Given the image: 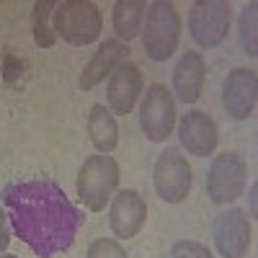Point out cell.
<instances>
[{"instance_id":"obj_12","label":"cell","mask_w":258,"mask_h":258,"mask_svg":"<svg viewBox=\"0 0 258 258\" xmlns=\"http://www.w3.org/2000/svg\"><path fill=\"white\" fill-rule=\"evenodd\" d=\"M178 140L186 147L188 155H197V158H207L217 150V124L207 111H188L183 114L181 124H178Z\"/></svg>"},{"instance_id":"obj_23","label":"cell","mask_w":258,"mask_h":258,"mask_svg":"<svg viewBox=\"0 0 258 258\" xmlns=\"http://www.w3.org/2000/svg\"><path fill=\"white\" fill-rule=\"evenodd\" d=\"M11 243V230H8V217H6V212L0 209V253H6Z\"/></svg>"},{"instance_id":"obj_3","label":"cell","mask_w":258,"mask_h":258,"mask_svg":"<svg viewBox=\"0 0 258 258\" xmlns=\"http://www.w3.org/2000/svg\"><path fill=\"white\" fill-rule=\"evenodd\" d=\"M181 41V16L173 3L155 0L145 11V34H142V47L150 59L165 62L173 57Z\"/></svg>"},{"instance_id":"obj_25","label":"cell","mask_w":258,"mask_h":258,"mask_svg":"<svg viewBox=\"0 0 258 258\" xmlns=\"http://www.w3.org/2000/svg\"><path fill=\"white\" fill-rule=\"evenodd\" d=\"M0 258H18V255H13V253H0Z\"/></svg>"},{"instance_id":"obj_16","label":"cell","mask_w":258,"mask_h":258,"mask_svg":"<svg viewBox=\"0 0 258 258\" xmlns=\"http://www.w3.org/2000/svg\"><path fill=\"white\" fill-rule=\"evenodd\" d=\"M88 135H91L93 147L98 150L101 155H109V153H114V150H116V145H119V126H116L114 114L106 109V106H101V103L91 106Z\"/></svg>"},{"instance_id":"obj_1","label":"cell","mask_w":258,"mask_h":258,"mask_svg":"<svg viewBox=\"0 0 258 258\" xmlns=\"http://www.w3.org/2000/svg\"><path fill=\"white\" fill-rule=\"evenodd\" d=\"M3 204L13 232L39 258L64 253L75 243V235L85 220L68 194L49 178L8 183Z\"/></svg>"},{"instance_id":"obj_24","label":"cell","mask_w":258,"mask_h":258,"mask_svg":"<svg viewBox=\"0 0 258 258\" xmlns=\"http://www.w3.org/2000/svg\"><path fill=\"white\" fill-rule=\"evenodd\" d=\"M255 194H258V186L253 183L250 186V214H253V217H255Z\"/></svg>"},{"instance_id":"obj_4","label":"cell","mask_w":258,"mask_h":258,"mask_svg":"<svg viewBox=\"0 0 258 258\" xmlns=\"http://www.w3.org/2000/svg\"><path fill=\"white\" fill-rule=\"evenodd\" d=\"M119 186V165L111 155H91L78 170V197L91 212H103Z\"/></svg>"},{"instance_id":"obj_17","label":"cell","mask_w":258,"mask_h":258,"mask_svg":"<svg viewBox=\"0 0 258 258\" xmlns=\"http://www.w3.org/2000/svg\"><path fill=\"white\" fill-rule=\"evenodd\" d=\"M147 6L142 0H119L114 3V31L119 41H132L142 31V21H145Z\"/></svg>"},{"instance_id":"obj_20","label":"cell","mask_w":258,"mask_h":258,"mask_svg":"<svg viewBox=\"0 0 258 258\" xmlns=\"http://www.w3.org/2000/svg\"><path fill=\"white\" fill-rule=\"evenodd\" d=\"M88 258H129V255H126V250H124L116 240H111V238H98V240L91 243Z\"/></svg>"},{"instance_id":"obj_21","label":"cell","mask_w":258,"mask_h":258,"mask_svg":"<svg viewBox=\"0 0 258 258\" xmlns=\"http://www.w3.org/2000/svg\"><path fill=\"white\" fill-rule=\"evenodd\" d=\"M170 253H173V255H183V258H212L207 245L194 243V240H178L173 248H170Z\"/></svg>"},{"instance_id":"obj_22","label":"cell","mask_w":258,"mask_h":258,"mask_svg":"<svg viewBox=\"0 0 258 258\" xmlns=\"http://www.w3.org/2000/svg\"><path fill=\"white\" fill-rule=\"evenodd\" d=\"M21 75H24V62L13 54H6L3 57V80L8 85H16L21 80Z\"/></svg>"},{"instance_id":"obj_10","label":"cell","mask_w":258,"mask_h":258,"mask_svg":"<svg viewBox=\"0 0 258 258\" xmlns=\"http://www.w3.org/2000/svg\"><path fill=\"white\" fill-rule=\"evenodd\" d=\"M258 101V78L255 70L235 68L222 85V103L232 119H250Z\"/></svg>"},{"instance_id":"obj_2","label":"cell","mask_w":258,"mask_h":258,"mask_svg":"<svg viewBox=\"0 0 258 258\" xmlns=\"http://www.w3.org/2000/svg\"><path fill=\"white\" fill-rule=\"evenodd\" d=\"M52 26L54 34L62 36L73 47H88L98 41L103 31V16L96 3L88 0H64L57 3L52 13Z\"/></svg>"},{"instance_id":"obj_13","label":"cell","mask_w":258,"mask_h":258,"mask_svg":"<svg viewBox=\"0 0 258 258\" xmlns=\"http://www.w3.org/2000/svg\"><path fill=\"white\" fill-rule=\"evenodd\" d=\"M142 93V73L137 64L132 62H121L119 68L109 75V88H106V96H109V111L126 116L135 109V103Z\"/></svg>"},{"instance_id":"obj_11","label":"cell","mask_w":258,"mask_h":258,"mask_svg":"<svg viewBox=\"0 0 258 258\" xmlns=\"http://www.w3.org/2000/svg\"><path fill=\"white\" fill-rule=\"evenodd\" d=\"M147 220V204L135 188H124L114 194L111 209H109V225L114 230L116 238H135V235L145 227Z\"/></svg>"},{"instance_id":"obj_19","label":"cell","mask_w":258,"mask_h":258,"mask_svg":"<svg viewBox=\"0 0 258 258\" xmlns=\"http://www.w3.org/2000/svg\"><path fill=\"white\" fill-rule=\"evenodd\" d=\"M255 21H258V6L250 3L243 13H240V44H243V52L248 57H255L258 54V44H255Z\"/></svg>"},{"instance_id":"obj_18","label":"cell","mask_w":258,"mask_h":258,"mask_svg":"<svg viewBox=\"0 0 258 258\" xmlns=\"http://www.w3.org/2000/svg\"><path fill=\"white\" fill-rule=\"evenodd\" d=\"M57 3L52 0H36L34 3V41L36 47H54L57 34L52 26V13H54Z\"/></svg>"},{"instance_id":"obj_15","label":"cell","mask_w":258,"mask_h":258,"mask_svg":"<svg viewBox=\"0 0 258 258\" xmlns=\"http://www.w3.org/2000/svg\"><path fill=\"white\" fill-rule=\"evenodd\" d=\"M207 64L199 52H186L173 68V93L181 103H197L204 88Z\"/></svg>"},{"instance_id":"obj_9","label":"cell","mask_w":258,"mask_h":258,"mask_svg":"<svg viewBox=\"0 0 258 258\" xmlns=\"http://www.w3.org/2000/svg\"><path fill=\"white\" fill-rule=\"evenodd\" d=\"M212 238L222 258H243L253 243V227L248 214L238 207L220 212L212 225Z\"/></svg>"},{"instance_id":"obj_14","label":"cell","mask_w":258,"mask_h":258,"mask_svg":"<svg viewBox=\"0 0 258 258\" xmlns=\"http://www.w3.org/2000/svg\"><path fill=\"white\" fill-rule=\"evenodd\" d=\"M129 59V47L119 39H106L103 44L93 52V57L88 59V64L83 68L80 75V88L83 91H93L96 85L103 83V78H109L121 62Z\"/></svg>"},{"instance_id":"obj_6","label":"cell","mask_w":258,"mask_h":258,"mask_svg":"<svg viewBox=\"0 0 258 258\" xmlns=\"http://www.w3.org/2000/svg\"><path fill=\"white\" fill-rule=\"evenodd\" d=\"M232 24V6L225 0H199L191 6L188 31L199 47L212 49L225 41Z\"/></svg>"},{"instance_id":"obj_26","label":"cell","mask_w":258,"mask_h":258,"mask_svg":"<svg viewBox=\"0 0 258 258\" xmlns=\"http://www.w3.org/2000/svg\"><path fill=\"white\" fill-rule=\"evenodd\" d=\"M170 258H183V255H170Z\"/></svg>"},{"instance_id":"obj_5","label":"cell","mask_w":258,"mask_h":258,"mask_svg":"<svg viewBox=\"0 0 258 258\" xmlns=\"http://www.w3.org/2000/svg\"><path fill=\"white\" fill-rule=\"evenodd\" d=\"M248 183V165L238 153H222L214 155L209 173H207V197L212 204H232L243 197Z\"/></svg>"},{"instance_id":"obj_7","label":"cell","mask_w":258,"mask_h":258,"mask_svg":"<svg viewBox=\"0 0 258 258\" xmlns=\"http://www.w3.org/2000/svg\"><path fill=\"white\" fill-rule=\"evenodd\" d=\"M153 186L168 204H178L191 191V165L178 147H165L153 165Z\"/></svg>"},{"instance_id":"obj_8","label":"cell","mask_w":258,"mask_h":258,"mask_svg":"<svg viewBox=\"0 0 258 258\" xmlns=\"http://www.w3.org/2000/svg\"><path fill=\"white\" fill-rule=\"evenodd\" d=\"M176 126V101L165 85L155 83L140 103V129L150 142H165Z\"/></svg>"}]
</instances>
